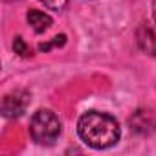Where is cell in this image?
I'll list each match as a JSON object with an SVG mask.
<instances>
[{"instance_id":"8","label":"cell","mask_w":156,"mask_h":156,"mask_svg":"<svg viewBox=\"0 0 156 156\" xmlns=\"http://www.w3.org/2000/svg\"><path fill=\"white\" fill-rule=\"evenodd\" d=\"M41 2L48 8V9H53V11H59L62 9L66 4H68V0H41Z\"/></svg>"},{"instance_id":"4","label":"cell","mask_w":156,"mask_h":156,"mask_svg":"<svg viewBox=\"0 0 156 156\" xmlns=\"http://www.w3.org/2000/svg\"><path fill=\"white\" fill-rule=\"evenodd\" d=\"M129 125H130V130H134L136 134L147 136L156 130V116L151 110H136L129 118Z\"/></svg>"},{"instance_id":"2","label":"cell","mask_w":156,"mask_h":156,"mask_svg":"<svg viewBox=\"0 0 156 156\" xmlns=\"http://www.w3.org/2000/svg\"><path fill=\"white\" fill-rule=\"evenodd\" d=\"M30 134L39 145H53L61 134V121L51 110H37L30 121Z\"/></svg>"},{"instance_id":"7","label":"cell","mask_w":156,"mask_h":156,"mask_svg":"<svg viewBox=\"0 0 156 156\" xmlns=\"http://www.w3.org/2000/svg\"><path fill=\"white\" fill-rule=\"evenodd\" d=\"M13 48H15V53H19L20 57H30V55H31V50H30V46L24 42L22 37H15Z\"/></svg>"},{"instance_id":"10","label":"cell","mask_w":156,"mask_h":156,"mask_svg":"<svg viewBox=\"0 0 156 156\" xmlns=\"http://www.w3.org/2000/svg\"><path fill=\"white\" fill-rule=\"evenodd\" d=\"M154 20H156V2H154Z\"/></svg>"},{"instance_id":"6","label":"cell","mask_w":156,"mask_h":156,"mask_svg":"<svg viewBox=\"0 0 156 156\" xmlns=\"http://www.w3.org/2000/svg\"><path fill=\"white\" fill-rule=\"evenodd\" d=\"M138 42H140L143 51H147L151 55H156V33L149 26H141L138 30Z\"/></svg>"},{"instance_id":"1","label":"cell","mask_w":156,"mask_h":156,"mask_svg":"<svg viewBox=\"0 0 156 156\" xmlns=\"http://www.w3.org/2000/svg\"><path fill=\"white\" fill-rule=\"evenodd\" d=\"M77 132H79L81 140L88 147L98 149V151L114 147L121 136L118 121L112 116L105 112H98V110H90L79 118Z\"/></svg>"},{"instance_id":"3","label":"cell","mask_w":156,"mask_h":156,"mask_svg":"<svg viewBox=\"0 0 156 156\" xmlns=\"http://www.w3.org/2000/svg\"><path fill=\"white\" fill-rule=\"evenodd\" d=\"M30 105V94L24 90H15L2 99V112L6 118H19L26 112Z\"/></svg>"},{"instance_id":"5","label":"cell","mask_w":156,"mask_h":156,"mask_svg":"<svg viewBox=\"0 0 156 156\" xmlns=\"http://www.w3.org/2000/svg\"><path fill=\"white\" fill-rule=\"evenodd\" d=\"M28 22H30V26L33 28L35 33H44V31L50 30V26H51V17L46 15L44 11L30 9V11H28Z\"/></svg>"},{"instance_id":"9","label":"cell","mask_w":156,"mask_h":156,"mask_svg":"<svg viewBox=\"0 0 156 156\" xmlns=\"http://www.w3.org/2000/svg\"><path fill=\"white\" fill-rule=\"evenodd\" d=\"M64 42H66V37H64V35H57V37H53L51 42H48V44H41L39 50H41V51H48L51 46H62Z\"/></svg>"}]
</instances>
